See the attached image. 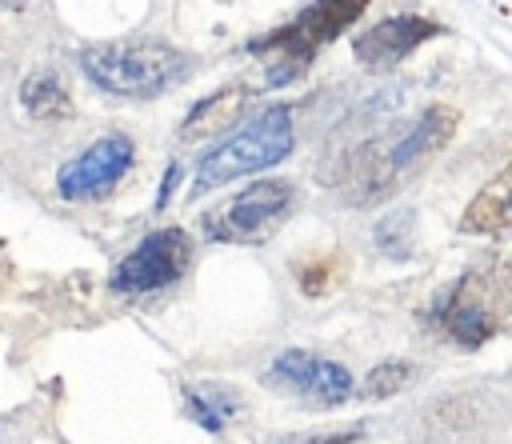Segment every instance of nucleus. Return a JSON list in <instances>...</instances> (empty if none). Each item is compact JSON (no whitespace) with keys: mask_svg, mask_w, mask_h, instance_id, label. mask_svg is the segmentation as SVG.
I'll return each instance as SVG.
<instances>
[{"mask_svg":"<svg viewBox=\"0 0 512 444\" xmlns=\"http://www.w3.org/2000/svg\"><path fill=\"white\" fill-rule=\"evenodd\" d=\"M456 108L448 104H432L424 108L412 124H404L400 132L364 144L352 160H348V200L360 208L384 204L392 192H400L456 132Z\"/></svg>","mask_w":512,"mask_h":444,"instance_id":"1","label":"nucleus"},{"mask_svg":"<svg viewBox=\"0 0 512 444\" xmlns=\"http://www.w3.org/2000/svg\"><path fill=\"white\" fill-rule=\"evenodd\" d=\"M80 68L100 92H112L124 100H152L184 84L196 60L184 48H172L164 40L132 36V40L88 44L80 52Z\"/></svg>","mask_w":512,"mask_h":444,"instance_id":"2","label":"nucleus"},{"mask_svg":"<svg viewBox=\"0 0 512 444\" xmlns=\"http://www.w3.org/2000/svg\"><path fill=\"white\" fill-rule=\"evenodd\" d=\"M296 144V128H292V112L284 104H272V108H260L244 128H236L232 136H224L216 148H208L200 160H196V172H192V188L188 196H204L228 180H240V176H252V172H264L272 164H280Z\"/></svg>","mask_w":512,"mask_h":444,"instance_id":"3","label":"nucleus"},{"mask_svg":"<svg viewBox=\"0 0 512 444\" xmlns=\"http://www.w3.org/2000/svg\"><path fill=\"white\" fill-rule=\"evenodd\" d=\"M360 16H364V0L308 4L288 24L264 32L260 40H252L248 52L264 60V80H268V88H276V84H288V80L304 76L308 64L316 60V52L324 44H332L344 28H352V20H360Z\"/></svg>","mask_w":512,"mask_h":444,"instance_id":"4","label":"nucleus"},{"mask_svg":"<svg viewBox=\"0 0 512 444\" xmlns=\"http://www.w3.org/2000/svg\"><path fill=\"white\" fill-rule=\"evenodd\" d=\"M508 320H512V264L500 256L472 264L452 284L440 308V328L464 348L492 340Z\"/></svg>","mask_w":512,"mask_h":444,"instance_id":"5","label":"nucleus"},{"mask_svg":"<svg viewBox=\"0 0 512 444\" xmlns=\"http://www.w3.org/2000/svg\"><path fill=\"white\" fill-rule=\"evenodd\" d=\"M296 188L288 180H256L224 204L208 208L200 228L216 244H264L292 216Z\"/></svg>","mask_w":512,"mask_h":444,"instance_id":"6","label":"nucleus"},{"mask_svg":"<svg viewBox=\"0 0 512 444\" xmlns=\"http://www.w3.org/2000/svg\"><path fill=\"white\" fill-rule=\"evenodd\" d=\"M192 264V236L184 228H156L148 232L108 276L112 292L120 296H148L176 284Z\"/></svg>","mask_w":512,"mask_h":444,"instance_id":"7","label":"nucleus"},{"mask_svg":"<svg viewBox=\"0 0 512 444\" xmlns=\"http://www.w3.org/2000/svg\"><path fill=\"white\" fill-rule=\"evenodd\" d=\"M268 384L312 404V408H336L356 392L352 372L340 360H328L308 348H288L268 364Z\"/></svg>","mask_w":512,"mask_h":444,"instance_id":"8","label":"nucleus"},{"mask_svg":"<svg viewBox=\"0 0 512 444\" xmlns=\"http://www.w3.org/2000/svg\"><path fill=\"white\" fill-rule=\"evenodd\" d=\"M132 160H136V144L128 136H120V132H108V136L92 140L80 156L60 164L56 192L64 200H100L128 176Z\"/></svg>","mask_w":512,"mask_h":444,"instance_id":"9","label":"nucleus"},{"mask_svg":"<svg viewBox=\"0 0 512 444\" xmlns=\"http://www.w3.org/2000/svg\"><path fill=\"white\" fill-rule=\"evenodd\" d=\"M444 24L432 20V16H416V12H396V16H384L376 24H368L364 32L352 36V52L364 68L372 72H388L396 68L400 60H408L424 40L440 36Z\"/></svg>","mask_w":512,"mask_h":444,"instance_id":"10","label":"nucleus"},{"mask_svg":"<svg viewBox=\"0 0 512 444\" xmlns=\"http://www.w3.org/2000/svg\"><path fill=\"white\" fill-rule=\"evenodd\" d=\"M460 232H472V236L512 232V160L468 200V208L460 216Z\"/></svg>","mask_w":512,"mask_h":444,"instance_id":"11","label":"nucleus"},{"mask_svg":"<svg viewBox=\"0 0 512 444\" xmlns=\"http://www.w3.org/2000/svg\"><path fill=\"white\" fill-rule=\"evenodd\" d=\"M248 96H252L248 84H224V88H216L212 96H204L200 104H192V112L180 124V140H204V136L220 132L224 124H232L240 116V108L248 104Z\"/></svg>","mask_w":512,"mask_h":444,"instance_id":"12","label":"nucleus"},{"mask_svg":"<svg viewBox=\"0 0 512 444\" xmlns=\"http://www.w3.org/2000/svg\"><path fill=\"white\" fill-rule=\"evenodd\" d=\"M20 104L32 120H72L76 104L56 72H28L20 84Z\"/></svg>","mask_w":512,"mask_h":444,"instance_id":"13","label":"nucleus"},{"mask_svg":"<svg viewBox=\"0 0 512 444\" xmlns=\"http://www.w3.org/2000/svg\"><path fill=\"white\" fill-rule=\"evenodd\" d=\"M184 404H188V416L204 428V432H224L228 420L236 416V392L220 388V384H196L184 392Z\"/></svg>","mask_w":512,"mask_h":444,"instance_id":"14","label":"nucleus"},{"mask_svg":"<svg viewBox=\"0 0 512 444\" xmlns=\"http://www.w3.org/2000/svg\"><path fill=\"white\" fill-rule=\"evenodd\" d=\"M344 276V256L340 252H308L296 260V284L304 296H324L340 284Z\"/></svg>","mask_w":512,"mask_h":444,"instance_id":"15","label":"nucleus"},{"mask_svg":"<svg viewBox=\"0 0 512 444\" xmlns=\"http://www.w3.org/2000/svg\"><path fill=\"white\" fill-rule=\"evenodd\" d=\"M412 376H416V368H412L408 360H384V364H376V368L364 376V384H360V396H368V400H380V396H396L404 384H412Z\"/></svg>","mask_w":512,"mask_h":444,"instance_id":"16","label":"nucleus"},{"mask_svg":"<svg viewBox=\"0 0 512 444\" xmlns=\"http://www.w3.org/2000/svg\"><path fill=\"white\" fill-rule=\"evenodd\" d=\"M364 428H336V432H304V436H288L280 444H356Z\"/></svg>","mask_w":512,"mask_h":444,"instance_id":"17","label":"nucleus"}]
</instances>
